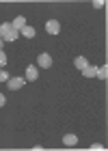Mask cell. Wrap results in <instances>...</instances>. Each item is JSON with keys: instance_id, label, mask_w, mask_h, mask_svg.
Listing matches in <instances>:
<instances>
[{"instance_id": "obj_1", "label": "cell", "mask_w": 108, "mask_h": 151, "mask_svg": "<svg viewBox=\"0 0 108 151\" xmlns=\"http://www.w3.org/2000/svg\"><path fill=\"white\" fill-rule=\"evenodd\" d=\"M37 65L43 67V69H48V67H52V56H50L48 52H41V54L37 56Z\"/></svg>"}, {"instance_id": "obj_2", "label": "cell", "mask_w": 108, "mask_h": 151, "mask_svg": "<svg viewBox=\"0 0 108 151\" xmlns=\"http://www.w3.org/2000/svg\"><path fill=\"white\" fill-rule=\"evenodd\" d=\"M24 78H26V82H35L39 78V69L35 65H28V67H26V76H24Z\"/></svg>"}, {"instance_id": "obj_3", "label": "cell", "mask_w": 108, "mask_h": 151, "mask_svg": "<svg viewBox=\"0 0 108 151\" xmlns=\"http://www.w3.org/2000/svg\"><path fill=\"white\" fill-rule=\"evenodd\" d=\"M45 30H48L50 35H58L60 32V24L56 22V19H48V22H45Z\"/></svg>"}, {"instance_id": "obj_4", "label": "cell", "mask_w": 108, "mask_h": 151, "mask_svg": "<svg viewBox=\"0 0 108 151\" xmlns=\"http://www.w3.org/2000/svg\"><path fill=\"white\" fill-rule=\"evenodd\" d=\"M6 84H9L11 91H17V88H22V86L26 84V78H9Z\"/></svg>"}, {"instance_id": "obj_5", "label": "cell", "mask_w": 108, "mask_h": 151, "mask_svg": "<svg viewBox=\"0 0 108 151\" xmlns=\"http://www.w3.org/2000/svg\"><path fill=\"white\" fill-rule=\"evenodd\" d=\"M63 145L65 147H76L78 145V136L76 134H65L63 136Z\"/></svg>"}, {"instance_id": "obj_6", "label": "cell", "mask_w": 108, "mask_h": 151, "mask_svg": "<svg viewBox=\"0 0 108 151\" xmlns=\"http://www.w3.org/2000/svg\"><path fill=\"white\" fill-rule=\"evenodd\" d=\"M11 26H13V30H17V32H19V30H22L24 26H26V17H24V15H17V17L11 22Z\"/></svg>"}, {"instance_id": "obj_7", "label": "cell", "mask_w": 108, "mask_h": 151, "mask_svg": "<svg viewBox=\"0 0 108 151\" xmlns=\"http://www.w3.org/2000/svg\"><path fill=\"white\" fill-rule=\"evenodd\" d=\"M82 76H86V78H95V76H97V67L95 65H86L82 69Z\"/></svg>"}, {"instance_id": "obj_8", "label": "cell", "mask_w": 108, "mask_h": 151, "mask_svg": "<svg viewBox=\"0 0 108 151\" xmlns=\"http://www.w3.org/2000/svg\"><path fill=\"white\" fill-rule=\"evenodd\" d=\"M19 32H22V37H26V39H32V37L37 35V32H35V28H32V26H24V28L19 30Z\"/></svg>"}, {"instance_id": "obj_9", "label": "cell", "mask_w": 108, "mask_h": 151, "mask_svg": "<svg viewBox=\"0 0 108 151\" xmlns=\"http://www.w3.org/2000/svg\"><path fill=\"white\" fill-rule=\"evenodd\" d=\"M13 30V26H11V22H4V24H0V37H6L9 32Z\"/></svg>"}, {"instance_id": "obj_10", "label": "cell", "mask_w": 108, "mask_h": 151, "mask_svg": "<svg viewBox=\"0 0 108 151\" xmlns=\"http://www.w3.org/2000/svg\"><path fill=\"white\" fill-rule=\"evenodd\" d=\"M73 63H76V67H78V69H80V71H82V69H84V67H86V65H89V63H86V58H84V56H76V60H73Z\"/></svg>"}, {"instance_id": "obj_11", "label": "cell", "mask_w": 108, "mask_h": 151, "mask_svg": "<svg viewBox=\"0 0 108 151\" xmlns=\"http://www.w3.org/2000/svg\"><path fill=\"white\" fill-rule=\"evenodd\" d=\"M95 78H102V80H106V78H108V67H106V65L97 67V76H95Z\"/></svg>"}, {"instance_id": "obj_12", "label": "cell", "mask_w": 108, "mask_h": 151, "mask_svg": "<svg viewBox=\"0 0 108 151\" xmlns=\"http://www.w3.org/2000/svg\"><path fill=\"white\" fill-rule=\"evenodd\" d=\"M17 37H19V32L17 30H11L6 37H2V41H17Z\"/></svg>"}, {"instance_id": "obj_13", "label": "cell", "mask_w": 108, "mask_h": 151, "mask_svg": "<svg viewBox=\"0 0 108 151\" xmlns=\"http://www.w3.org/2000/svg\"><path fill=\"white\" fill-rule=\"evenodd\" d=\"M9 78H11L9 71H6V69H0V82H9Z\"/></svg>"}, {"instance_id": "obj_14", "label": "cell", "mask_w": 108, "mask_h": 151, "mask_svg": "<svg viewBox=\"0 0 108 151\" xmlns=\"http://www.w3.org/2000/svg\"><path fill=\"white\" fill-rule=\"evenodd\" d=\"M6 60H9V58H6V54H4L2 50H0V69H4V65H6Z\"/></svg>"}, {"instance_id": "obj_15", "label": "cell", "mask_w": 108, "mask_h": 151, "mask_svg": "<svg viewBox=\"0 0 108 151\" xmlns=\"http://www.w3.org/2000/svg\"><path fill=\"white\" fill-rule=\"evenodd\" d=\"M91 149H93V151H102V149H104V145H99V142H95V145H91Z\"/></svg>"}, {"instance_id": "obj_16", "label": "cell", "mask_w": 108, "mask_h": 151, "mask_svg": "<svg viewBox=\"0 0 108 151\" xmlns=\"http://www.w3.org/2000/svg\"><path fill=\"white\" fill-rule=\"evenodd\" d=\"M93 6H95V9H102L104 2H102V0H95V2H93Z\"/></svg>"}, {"instance_id": "obj_17", "label": "cell", "mask_w": 108, "mask_h": 151, "mask_svg": "<svg viewBox=\"0 0 108 151\" xmlns=\"http://www.w3.org/2000/svg\"><path fill=\"white\" fill-rule=\"evenodd\" d=\"M4 104H6V97H4V95H2V93H0V108H2Z\"/></svg>"}, {"instance_id": "obj_18", "label": "cell", "mask_w": 108, "mask_h": 151, "mask_svg": "<svg viewBox=\"0 0 108 151\" xmlns=\"http://www.w3.org/2000/svg\"><path fill=\"white\" fill-rule=\"evenodd\" d=\"M2 45H4V41H2V37H0V50H2Z\"/></svg>"}]
</instances>
